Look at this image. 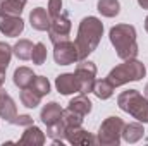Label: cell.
<instances>
[{"label":"cell","instance_id":"6da1fadb","mask_svg":"<svg viewBox=\"0 0 148 146\" xmlns=\"http://www.w3.org/2000/svg\"><path fill=\"white\" fill-rule=\"evenodd\" d=\"M102 36H103V23L98 17L86 16L81 19V23L77 26V35L74 40L79 60L88 59V55H91L97 50Z\"/></svg>","mask_w":148,"mask_h":146},{"label":"cell","instance_id":"7a4b0ae2","mask_svg":"<svg viewBox=\"0 0 148 146\" xmlns=\"http://www.w3.org/2000/svg\"><path fill=\"white\" fill-rule=\"evenodd\" d=\"M109 40L119 59H136L138 55V41H136V28L127 23H121L112 26L109 31Z\"/></svg>","mask_w":148,"mask_h":146},{"label":"cell","instance_id":"3957f363","mask_svg":"<svg viewBox=\"0 0 148 146\" xmlns=\"http://www.w3.org/2000/svg\"><path fill=\"white\" fill-rule=\"evenodd\" d=\"M145 76H147V67L143 62H140L138 59H127L122 64L115 65L109 72L107 79L112 83L114 88H119L133 81H141Z\"/></svg>","mask_w":148,"mask_h":146},{"label":"cell","instance_id":"277c9868","mask_svg":"<svg viewBox=\"0 0 148 146\" xmlns=\"http://www.w3.org/2000/svg\"><path fill=\"white\" fill-rule=\"evenodd\" d=\"M117 107L141 124L148 122V98L138 89H126L117 96Z\"/></svg>","mask_w":148,"mask_h":146},{"label":"cell","instance_id":"5b68a950","mask_svg":"<svg viewBox=\"0 0 148 146\" xmlns=\"http://www.w3.org/2000/svg\"><path fill=\"white\" fill-rule=\"evenodd\" d=\"M124 120L117 115L107 117L98 132H97V145L100 146H119L122 139V127H124Z\"/></svg>","mask_w":148,"mask_h":146},{"label":"cell","instance_id":"8992f818","mask_svg":"<svg viewBox=\"0 0 148 146\" xmlns=\"http://www.w3.org/2000/svg\"><path fill=\"white\" fill-rule=\"evenodd\" d=\"M76 81H77V88H79V93L83 95H90L93 93V86H95V81H97V65L95 62L91 60H79V64L76 65Z\"/></svg>","mask_w":148,"mask_h":146},{"label":"cell","instance_id":"52a82bcc","mask_svg":"<svg viewBox=\"0 0 148 146\" xmlns=\"http://www.w3.org/2000/svg\"><path fill=\"white\" fill-rule=\"evenodd\" d=\"M71 19H69V14L66 10H62L57 17H52L50 21V28H48V36H50V41L53 45L60 43V41H66L69 40V35H71Z\"/></svg>","mask_w":148,"mask_h":146},{"label":"cell","instance_id":"ba28073f","mask_svg":"<svg viewBox=\"0 0 148 146\" xmlns=\"http://www.w3.org/2000/svg\"><path fill=\"white\" fill-rule=\"evenodd\" d=\"M53 60L59 65H71V64L79 62L76 43L71 40H66V41L53 45Z\"/></svg>","mask_w":148,"mask_h":146},{"label":"cell","instance_id":"9c48e42d","mask_svg":"<svg viewBox=\"0 0 148 146\" xmlns=\"http://www.w3.org/2000/svg\"><path fill=\"white\" fill-rule=\"evenodd\" d=\"M24 31V21L21 16H0V33L3 36L17 38Z\"/></svg>","mask_w":148,"mask_h":146},{"label":"cell","instance_id":"30bf717a","mask_svg":"<svg viewBox=\"0 0 148 146\" xmlns=\"http://www.w3.org/2000/svg\"><path fill=\"white\" fill-rule=\"evenodd\" d=\"M66 141L71 145H79V146H88V145H97V138L88 132L86 129L79 127H71L66 131Z\"/></svg>","mask_w":148,"mask_h":146},{"label":"cell","instance_id":"8fae6325","mask_svg":"<svg viewBox=\"0 0 148 146\" xmlns=\"http://www.w3.org/2000/svg\"><path fill=\"white\" fill-rule=\"evenodd\" d=\"M17 115V107H16V102L12 100V96L2 88L0 89V119H3L5 122L12 124L14 119Z\"/></svg>","mask_w":148,"mask_h":146},{"label":"cell","instance_id":"7c38bea8","mask_svg":"<svg viewBox=\"0 0 148 146\" xmlns=\"http://www.w3.org/2000/svg\"><path fill=\"white\" fill-rule=\"evenodd\" d=\"M62 112H64V108L57 102H50V103L43 105V108L40 112V120L47 127H50V126H53V124L62 120Z\"/></svg>","mask_w":148,"mask_h":146},{"label":"cell","instance_id":"4fadbf2b","mask_svg":"<svg viewBox=\"0 0 148 146\" xmlns=\"http://www.w3.org/2000/svg\"><path fill=\"white\" fill-rule=\"evenodd\" d=\"M55 89L60 93V95H73V93H79V88H77V81H76V76L74 72H64L59 74L55 77Z\"/></svg>","mask_w":148,"mask_h":146},{"label":"cell","instance_id":"5bb4252c","mask_svg":"<svg viewBox=\"0 0 148 146\" xmlns=\"http://www.w3.org/2000/svg\"><path fill=\"white\" fill-rule=\"evenodd\" d=\"M50 21H52V17H50L48 10H47L45 7H36V9H33L31 14H29V24H31V28L36 29V31H48Z\"/></svg>","mask_w":148,"mask_h":146},{"label":"cell","instance_id":"9a60e30c","mask_svg":"<svg viewBox=\"0 0 148 146\" xmlns=\"http://www.w3.org/2000/svg\"><path fill=\"white\" fill-rule=\"evenodd\" d=\"M45 141H47L45 132L33 124V126H28V127H26V131L23 132V136H21V139H19V145L41 146V145H45Z\"/></svg>","mask_w":148,"mask_h":146},{"label":"cell","instance_id":"2e32d148","mask_svg":"<svg viewBox=\"0 0 148 146\" xmlns=\"http://www.w3.org/2000/svg\"><path fill=\"white\" fill-rule=\"evenodd\" d=\"M145 136V127L141 122H129V124H124L122 127V139L129 145L133 143H138L140 139H143Z\"/></svg>","mask_w":148,"mask_h":146},{"label":"cell","instance_id":"e0dca14e","mask_svg":"<svg viewBox=\"0 0 148 146\" xmlns=\"http://www.w3.org/2000/svg\"><path fill=\"white\" fill-rule=\"evenodd\" d=\"M36 74L33 72V69L26 67V65H21L14 71V76H12V81L14 84L19 88V89H24V88H29V84L33 83Z\"/></svg>","mask_w":148,"mask_h":146},{"label":"cell","instance_id":"ac0fdd59","mask_svg":"<svg viewBox=\"0 0 148 146\" xmlns=\"http://www.w3.org/2000/svg\"><path fill=\"white\" fill-rule=\"evenodd\" d=\"M67 108L76 112V113H79V115H83V117H86V115L91 112V108H93V103L90 102L88 95L79 93L77 96H74L73 100L67 103Z\"/></svg>","mask_w":148,"mask_h":146},{"label":"cell","instance_id":"d6986e66","mask_svg":"<svg viewBox=\"0 0 148 146\" xmlns=\"http://www.w3.org/2000/svg\"><path fill=\"white\" fill-rule=\"evenodd\" d=\"M26 0H0V16H21Z\"/></svg>","mask_w":148,"mask_h":146},{"label":"cell","instance_id":"ffe728a7","mask_svg":"<svg viewBox=\"0 0 148 146\" xmlns=\"http://www.w3.org/2000/svg\"><path fill=\"white\" fill-rule=\"evenodd\" d=\"M33 48H35V45H33L29 40L23 38V40L16 41V45L12 46V53H14L19 60H29L31 55H33Z\"/></svg>","mask_w":148,"mask_h":146},{"label":"cell","instance_id":"44dd1931","mask_svg":"<svg viewBox=\"0 0 148 146\" xmlns=\"http://www.w3.org/2000/svg\"><path fill=\"white\" fill-rule=\"evenodd\" d=\"M97 10L103 17H115L121 12V2L119 0H98L97 2Z\"/></svg>","mask_w":148,"mask_h":146},{"label":"cell","instance_id":"7402d4cb","mask_svg":"<svg viewBox=\"0 0 148 146\" xmlns=\"http://www.w3.org/2000/svg\"><path fill=\"white\" fill-rule=\"evenodd\" d=\"M114 86L112 83L105 77V79H97L95 81V86H93V95L100 100H109L112 95H114Z\"/></svg>","mask_w":148,"mask_h":146},{"label":"cell","instance_id":"603a6c76","mask_svg":"<svg viewBox=\"0 0 148 146\" xmlns=\"http://www.w3.org/2000/svg\"><path fill=\"white\" fill-rule=\"evenodd\" d=\"M19 98H21V103H23L26 108H36L43 96H40L38 93H35L31 88H24V89H21Z\"/></svg>","mask_w":148,"mask_h":146},{"label":"cell","instance_id":"cb8c5ba5","mask_svg":"<svg viewBox=\"0 0 148 146\" xmlns=\"http://www.w3.org/2000/svg\"><path fill=\"white\" fill-rule=\"evenodd\" d=\"M29 88L38 93L40 96H45V95H48L50 93V81L45 77V76H35V79H33V83L29 84Z\"/></svg>","mask_w":148,"mask_h":146},{"label":"cell","instance_id":"d4e9b609","mask_svg":"<svg viewBox=\"0 0 148 146\" xmlns=\"http://www.w3.org/2000/svg\"><path fill=\"white\" fill-rule=\"evenodd\" d=\"M83 115H79V113H76L73 110L66 108L62 112V122L66 124V127L67 129H71V127H79V126H83Z\"/></svg>","mask_w":148,"mask_h":146},{"label":"cell","instance_id":"484cf974","mask_svg":"<svg viewBox=\"0 0 148 146\" xmlns=\"http://www.w3.org/2000/svg\"><path fill=\"white\" fill-rule=\"evenodd\" d=\"M10 59H12V46L5 41H0V69L7 71Z\"/></svg>","mask_w":148,"mask_h":146},{"label":"cell","instance_id":"4316f807","mask_svg":"<svg viewBox=\"0 0 148 146\" xmlns=\"http://www.w3.org/2000/svg\"><path fill=\"white\" fill-rule=\"evenodd\" d=\"M31 60H33L35 65H43L45 64V60H47V46H45V43H41V41L35 43Z\"/></svg>","mask_w":148,"mask_h":146},{"label":"cell","instance_id":"83f0119b","mask_svg":"<svg viewBox=\"0 0 148 146\" xmlns=\"http://www.w3.org/2000/svg\"><path fill=\"white\" fill-rule=\"evenodd\" d=\"M12 126H21V127H28V126H33V117L28 115V113H17Z\"/></svg>","mask_w":148,"mask_h":146},{"label":"cell","instance_id":"f1b7e54d","mask_svg":"<svg viewBox=\"0 0 148 146\" xmlns=\"http://www.w3.org/2000/svg\"><path fill=\"white\" fill-rule=\"evenodd\" d=\"M62 5H64V2L62 0H48V14H50V17H57L60 12H62Z\"/></svg>","mask_w":148,"mask_h":146},{"label":"cell","instance_id":"f546056e","mask_svg":"<svg viewBox=\"0 0 148 146\" xmlns=\"http://www.w3.org/2000/svg\"><path fill=\"white\" fill-rule=\"evenodd\" d=\"M138 5H140L141 9L148 10V0H138Z\"/></svg>","mask_w":148,"mask_h":146},{"label":"cell","instance_id":"4dcf8cb0","mask_svg":"<svg viewBox=\"0 0 148 146\" xmlns=\"http://www.w3.org/2000/svg\"><path fill=\"white\" fill-rule=\"evenodd\" d=\"M145 29H147V33H148V16L145 17Z\"/></svg>","mask_w":148,"mask_h":146},{"label":"cell","instance_id":"1f68e13d","mask_svg":"<svg viewBox=\"0 0 148 146\" xmlns=\"http://www.w3.org/2000/svg\"><path fill=\"white\" fill-rule=\"evenodd\" d=\"M145 96L148 98V83H147V86H145Z\"/></svg>","mask_w":148,"mask_h":146},{"label":"cell","instance_id":"d6a6232c","mask_svg":"<svg viewBox=\"0 0 148 146\" xmlns=\"http://www.w3.org/2000/svg\"><path fill=\"white\" fill-rule=\"evenodd\" d=\"M2 88H3V86H0V89H2Z\"/></svg>","mask_w":148,"mask_h":146}]
</instances>
